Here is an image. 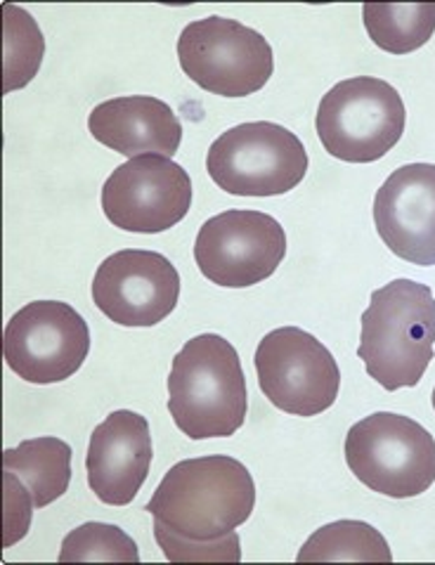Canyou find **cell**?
<instances>
[{
	"label": "cell",
	"mask_w": 435,
	"mask_h": 565,
	"mask_svg": "<svg viewBox=\"0 0 435 565\" xmlns=\"http://www.w3.org/2000/svg\"><path fill=\"white\" fill-rule=\"evenodd\" d=\"M364 29L383 53L410 55L435 31V3H364Z\"/></svg>",
	"instance_id": "17"
},
{
	"label": "cell",
	"mask_w": 435,
	"mask_h": 565,
	"mask_svg": "<svg viewBox=\"0 0 435 565\" xmlns=\"http://www.w3.org/2000/svg\"><path fill=\"white\" fill-rule=\"evenodd\" d=\"M33 509L36 504L26 486L14 473L3 471V550L26 537Z\"/></svg>",
	"instance_id": "22"
},
{
	"label": "cell",
	"mask_w": 435,
	"mask_h": 565,
	"mask_svg": "<svg viewBox=\"0 0 435 565\" xmlns=\"http://www.w3.org/2000/svg\"><path fill=\"white\" fill-rule=\"evenodd\" d=\"M169 412L192 440L237 434L248 412L237 348L217 334L194 337L182 345L169 374Z\"/></svg>",
	"instance_id": "3"
},
{
	"label": "cell",
	"mask_w": 435,
	"mask_h": 565,
	"mask_svg": "<svg viewBox=\"0 0 435 565\" xmlns=\"http://www.w3.org/2000/svg\"><path fill=\"white\" fill-rule=\"evenodd\" d=\"M391 546L379 530L362 521H337L315 530L300 546L298 563H391Z\"/></svg>",
	"instance_id": "18"
},
{
	"label": "cell",
	"mask_w": 435,
	"mask_h": 565,
	"mask_svg": "<svg viewBox=\"0 0 435 565\" xmlns=\"http://www.w3.org/2000/svg\"><path fill=\"white\" fill-rule=\"evenodd\" d=\"M88 353V322L62 301L26 303L3 331L6 364L26 384L50 386L72 379Z\"/></svg>",
	"instance_id": "9"
},
{
	"label": "cell",
	"mask_w": 435,
	"mask_h": 565,
	"mask_svg": "<svg viewBox=\"0 0 435 565\" xmlns=\"http://www.w3.org/2000/svg\"><path fill=\"white\" fill-rule=\"evenodd\" d=\"M60 563H138V544L119 525L83 523L64 537Z\"/></svg>",
	"instance_id": "20"
},
{
	"label": "cell",
	"mask_w": 435,
	"mask_h": 565,
	"mask_svg": "<svg viewBox=\"0 0 435 565\" xmlns=\"http://www.w3.org/2000/svg\"><path fill=\"white\" fill-rule=\"evenodd\" d=\"M433 409H435V388H433Z\"/></svg>",
	"instance_id": "23"
},
{
	"label": "cell",
	"mask_w": 435,
	"mask_h": 565,
	"mask_svg": "<svg viewBox=\"0 0 435 565\" xmlns=\"http://www.w3.org/2000/svg\"><path fill=\"white\" fill-rule=\"evenodd\" d=\"M256 507V486L242 461L211 455L176 463L145 511L173 533L211 542L244 525Z\"/></svg>",
	"instance_id": "1"
},
{
	"label": "cell",
	"mask_w": 435,
	"mask_h": 565,
	"mask_svg": "<svg viewBox=\"0 0 435 565\" xmlns=\"http://www.w3.org/2000/svg\"><path fill=\"white\" fill-rule=\"evenodd\" d=\"M346 463L372 492L410 500L435 483V438L403 414L376 412L350 426Z\"/></svg>",
	"instance_id": "4"
},
{
	"label": "cell",
	"mask_w": 435,
	"mask_h": 565,
	"mask_svg": "<svg viewBox=\"0 0 435 565\" xmlns=\"http://www.w3.org/2000/svg\"><path fill=\"white\" fill-rule=\"evenodd\" d=\"M91 136L128 159L173 157L182 142L176 111L152 95H128L99 103L88 116Z\"/></svg>",
	"instance_id": "15"
},
{
	"label": "cell",
	"mask_w": 435,
	"mask_h": 565,
	"mask_svg": "<svg viewBox=\"0 0 435 565\" xmlns=\"http://www.w3.org/2000/svg\"><path fill=\"white\" fill-rule=\"evenodd\" d=\"M72 447L60 438H33L3 452V471L26 486L36 509L57 502L72 483Z\"/></svg>",
	"instance_id": "16"
},
{
	"label": "cell",
	"mask_w": 435,
	"mask_h": 565,
	"mask_svg": "<svg viewBox=\"0 0 435 565\" xmlns=\"http://www.w3.org/2000/svg\"><path fill=\"white\" fill-rule=\"evenodd\" d=\"M206 171L227 194L279 196L306 178L308 152L296 132L279 124H242L211 145Z\"/></svg>",
	"instance_id": "6"
},
{
	"label": "cell",
	"mask_w": 435,
	"mask_h": 565,
	"mask_svg": "<svg viewBox=\"0 0 435 565\" xmlns=\"http://www.w3.org/2000/svg\"><path fill=\"white\" fill-rule=\"evenodd\" d=\"M3 93L24 88L43 62L45 41L36 20L12 3L3 6Z\"/></svg>",
	"instance_id": "19"
},
{
	"label": "cell",
	"mask_w": 435,
	"mask_h": 565,
	"mask_svg": "<svg viewBox=\"0 0 435 565\" xmlns=\"http://www.w3.org/2000/svg\"><path fill=\"white\" fill-rule=\"evenodd\" d=\"M358 358L381 388H412L433 362L435 298L431 287L395 279L362 312Z\"/></svg>",
	"instance_id": "2"
},
{
	"label": "cell",
	"mask_w": 435,
	"mask_h": 565,
	"mask_svg": "<svg viewBox=\"0 0 435 565\" xmlns=\"http://www.w3.org/2000/svg\"><path fill=\"white\" fill-rule=\"evenodd\" d=\"M258 386L277 409L317 417L339 397L341 370L325 343L298 327H282L256 348Z\"/></svg>",
	"instance_id": "8"
},
{
	"label": "cell",
	"mask_w": 435,
	"mask_h": 565,
	"mask_svg": "<svg viewBox=\"0 0 435 565\" xmlns=\"http://www.w3.org/2000/svg\"><path fill=\"white\" fill-rule=\"evenodd\" d=\"M155 537L161 546L163 556L171 563H240L242 561V542L237 533H230L221 540L197 542L188 540L163 523L155 521Z\"/></svg>",
	"instance_id": "21"
},
{
	"label": "cell",
	"mask_w": 435,
	"mask_h": 565,
	"mask_svg": "<svg viewBox=\"0 0 435 565\" xmlns=\"http://www.w3.org/2000/svg\"><path fill=\"white\" fill-rule=\"evenodd\" d=\"M180 275L176 265L142 248H124L103 260L93 277L97 310L121 327H157L176 310Z\"/></svg>",
	"instance_id": "12"
},
{
	"label": "cell",
	"mask_w": 435,
	"mask_h": 565,
	"mask_svg": "<svg viewBox=\"0 0 435 565\" xmlns=\"http://www.w3.org/2000/svg\"><path fill=\"white\" fill-rule=\"evenodd\" d=\"M192 180L169 157L128 159L103 188L107 221L124 232L159 235L178 225L192 209Z\"/></svg>",
	"instance_id": "11"
},
{
	"label": "cell",
	"mask_w": 435,
	"mask_h": 565,
	"mask_svg": "<svg viewBox=\"0 0 435 565\" xmlns=\"http://www.w3.org/2000/svg\"><path fill=\"white\" fill-rule=\"evenodd\" d=\"M287 256V232L261 211L232 209L213 215L194 242L197 268L211 285L246 289L273 277Z\"/></svg>",
	"instance_id": "10"
},
{
	"label": "cell",
	"mask_w": 435,
	"mask_h": 565,
	"mask_svg": "<svg viewBox=\"0 0 435 565\" xmlns=\"http://www.w3.org/2000/svg\"><path fill=\"white\" fill-rule=\"evenodd\" d=\"M152 457L149 422L138 412L116 409L91 436L88 486L103 504L126 507L145 486Z\"/></svg>",
	"instance_id": "14"
},
{
	"label": "cell",
	"mask_w": 435,
	"mask_h": 565,
	"mask_svg": "<svg viewBox=\"0 0 435 565\" xmlns=\"http://www.w3.org/2000/svg\"><path fill=\"white\" fill-rule=\"evenodd\" d=\"M405 103L389 81L356 76L337 83L317 109V138L346 163L386 157L405 132Z\"/></svg>",
	"instance_id": "5"
},
{
	"label": "cell",
	"mask_w": 435,
	"mask_h": 565,
	"mask_svg": "<svg viewBox=\"0 0 435 565\" xmlns=\"http://www.w3.org/2000/svg\"><path fill=\"white\" fill-rule=\"evenodd\" d=\"M374 223L391 254L412 265H435V163H407L374 196Z\"/></svg>",
	"instance_id": "13"
},
{
	"label": "cell",
	"mask_w": 435,
	"mask_h": 565,
	"mask_svg": "<svg viewBox=\"0 0 435 565\" xmlns=\"http://www.w3.org/2000/svg\"><path fill=\"white\" fill-rule=\"evenodd\" d=\"M178 62L199 88L221 97L254 95L275 72L267 39L225 17H206L182 29Z\"/></svg>",
	"instance_id": "7"
}]
</instances>
